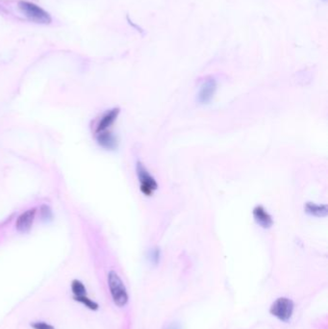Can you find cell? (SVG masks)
I'll use <instances>...</instances> for the list:
<instances>
[{"instance_id":"obj_2","label":"cell","mask_w":328,"mask_h":329,"mask_svg":"<svg viewBox=\"0 0 328 329\" xmlns=\"http://www.w3.org/2000/svg\"><path fill=\"white\" fill-rule=\"evenodd\" d=\"M19 11L32 21L41 24H48L51 22V16L41 7L27 1L18 2Z\"/></svg>"},{"instance_id":"obj_12","label":"cell","mask_w":328,"mask_h":329,"mask_svg":"<svg viewBox=\"0 0 328 329\" xmlns=\"http://www.w3.org/2000/svg\"><path fill=\"white\" fill-rule=\"evenodd\" d=\"M73 299L77 302H80L81 304H83L85 307H87L88 309L92 310V311H96L98 309V304L94 301L93 299L88 298L87 296H82V297H73Z\"/></svg>"},{"instance_id":"obj_9","label":"cell","mask_w":328,"mask_h":329,"mask_svg":"<svg viewBox=\"0 0 328 329\" xmlns=\"http://www.w3.org/2000/svg\"><path fill=\"white\" fill-rule=\"evenodd\" d=\"M97 142L104 148L113 150L118 146V141L117 138L110 132L107 131H102L97 133L96 137Z\"/></svg>"},{"instance_id":"obj_6","label":"cell","mask_w":328,"mask_h":329,"mask_svg":"<svg viewBox=\"0 0 328 329\" xmlns=\"http://www.w3.org/2000/svg\"><path fill=\"white\" fill-rule=\"evenodd\" d=\"M252 215H253L255 222L259 226H261L262 228L267 229V228L272 226V224H273L272 217L269 215V213L266 211L263 206H261V205L256 206L253 209Z\"/></svg>"},{"instance_id":"obj_15","label":"cell","mask_w":328,"mask_h":329,"mask_svg":"<svg viewBox=\"0 0 328 329\" xmlns=\"http://www.w3.org/2000/svg\"><path fill=\"white\" fill-rule=\"evenodd\" d=\"M41 213H42V217H43V219H50V218L52 217L51 211H50V209L47 207V205H44V206L42 207V211H41Z\"/></svg>"},{"instance_id":"obj_14","label":"cell","mask_w":328,"mask_h":329,"mask_svg":"<svg viewBox=\"0 0 328 329\" xmlns=\"http://www.w3.org/2000/svg\"><path fill=\"white\" fill-rule=\"evenodd\" d=\"M30 327L33 329H56L46 322H33L30 324Z\"/></svg>"},{"instance_id":"obj_4","label":"cell","mask_w":328,"mask_h":329,"mask_svg":"<svg viewBox=\"0 0 328 329\" xmlns=\"http://www.w3.org/2000/svg\"><path fill=\"white\" fill-rule=\"evenodd\" d=\"M294 302L287 298H277L270 307V313L281 322H288L294 313Z\"/></svg>"},{"instance_id":"obj_13","label":"cell","mask_w":328,"mask_h":329,"mask_svg":"<svg viewBox=\"0 0 328 329\" xmlns=\"http://www.w3.org/2000/svg\"><path fill=\"white\" fill-rule=\"evenodd\" d=\"M160 256H161V252H160V250L159 249H152L151 251H149L148 253V258H149V261L154 264V265H157L160 261Z\"/></svg>"},{"instance_id":"obj_16","label":"cell","mask_w":328,"mask_h":329,"mask_svg":"<svg viewBox=\"0 0 328 329\" xmlns=\"http://www.w3.org/2000/svg\"><path fill=\"white\" fill-rule=\"evenodd\" d=\"M166 329H180V327L178 324H172L169 327H167Z\"/></svg>"},{"instance_id":"obj_10","label":"cell","mask_w":328,"mask_h":329,"mask_svg":"<svg viewBox=\"0 0 328 329\" xmlns=\"http://www.w3.org/2000/svg\"><path fill=\"white\" fill-rule=\"evenodd\" d=\"M305 212L317 218H324L328 216V206L325 204H316L314 202H307L304 206Z\"/></svg>"},{"instance_id":"obj_3","label":"cell","mask_w":328,"mask_h":329,"mask_svg":"<svg viewBox=\"0 0 328 329\" xmlns=\"http://www.w3.org/2000/svg\"><path fill=\"white\" fill-rule=\"evenodd\" d=\"M136 172L138 175V179L140 182V190L141 194L146 197H151L157 189V184L155 178L149 173L146 170V168L141 164V162H138L136 165Z\"/></svg>"},{"instance_id":"obj_11","label":"cell","mask_w":328,"mask_h":329,"mask_svg":"<svg viewBox=\"0 0 328 329\" xmlns=\"http://www.w3.org/2000/svg\"><path fill=\"white\" fill-rule=\"evenodd\" d=\"M71 292L73 294V297L87 296V289L85 285L78 279H74L71 282Z\"/></svg>"},{"instance_id":"obj_8","label":"cell","mask_w":328,"mask_h":329,"mask_svg":"<svg viewBox=\"0 0 328 329\" xmlns=\"http://www.w3.org/2000/svg\"><path fill=\"white\" fill-rule=\"evenodd\" d=\"M120 114V109L119 108H114V109L110 110L108 111L99 121L98 125L96 126V133L102 132V131H106V129L112 126L117 118L119 117Z\"/></svg>"},{"instance_id":"obj_7","label":"cell","mask_w":328,"mask_h":329,"mask_svg":"<svg viewBox=\"0 0 328 329\" xmlns=\"http://www.w3.org/2000/svg\"><path fill=\"white\" fill-rule=\"evenodd\" d=\"M35 215H36V208L29 209V210L25 211L24 213H22L16 219V229L19 232H23V233L29 231L32 227L34 219H35Z\"/></svg>"},{"instance_id":"obj_1","label":"cell","mask_w":328,"mask_h":329,"mask_svg":"<svg viewBox=\"0 0 328 329\" xmlns=\"http://www.w3.org/2000/svg\"><path fill=\"white\" fill-rule=\"evenodd\" d=\"M107 281H108L110 295L115 305L120 308L125 307L128 303L129 296L123 279L115 270H111L108 273Z\"/></svg>"},{"instance_id":"obj_5","label":"cell","mask_w":328,"mask_h":329,"mask_svg":"<svg viewBox=\"0 0 328 329\" xmlns=\"http://www.w3.org/2000/svg\"><path fill=\"white\" fill-rule=\"evenodd\" d=\"M217 92V82L213 78L207 79L200 87L197 94V101L200 104H208Z\"/></svg>"}]
</instances>
